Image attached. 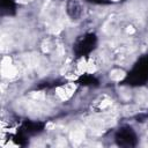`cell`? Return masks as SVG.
Wrapping results in <instances>:
<instances>
[{"mask_svg":"<svg viewBox=\"0 0 148 148\" xmlns=\"http://www.w3.org/2000/svg\"><path fill=\"white\" fill-rule=\"evenodd\" d=\"M1 74L3 77H15L17 75V68L12 64V60L9 57H5L1 61Z\"/></svg>","mask_w":148,"mask_h":148,"instance_id":"6da1fadb","label":"cell"},{"mask_svg":"<svg viewBox=\"0 0 148 148\" xmlns=\"http://www.w3.org/2000/svg\"><path fill=\"white\" fill-rule=\"evenodd\" d=\"M74 90H75V84L74 83H67V84H64V86L57 88V95L61 99L66 101L73 95Z\"/></svg>","mask_w":148,"mask_h":148,"instance_id":"7a4b0ae2","label":"cell"},{"mask_svg":"<svg viewBox=\"0 0 148 148\" xmlns=\"http://www.w3.org/2000/svg\"><path fill=\"white\" fill-rule=\"evenodd\" d=\"M71 140L73 141V143L79 145L83 139H84V132L82 130H73L69 134Z\"/></svg>","mask_w":148,"mask_h":148,"instance_id":"3957f363","label":"cell"},{"mask_svg":"<svg viewBox=\"0 0 148 148\" xmlns=\"http://www.w3.org/2000/svg\"><path fill=\"white\" fill-rule=\"evenodd\" d=\"M110 77L113 81H120V80H123L125 77V72L121 71V69H113L110 73Z\"/></svg>","mask_w":148,"mask_h":148,"instance_id":"277c9868","label":"cell"}]
</instances>
